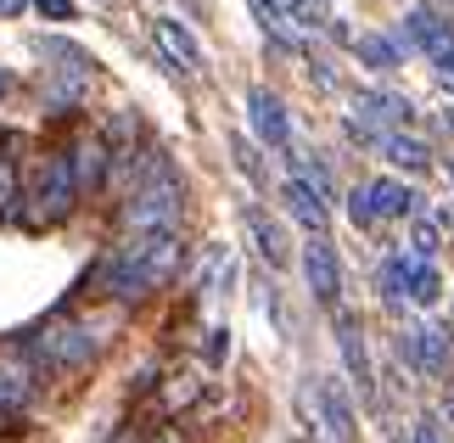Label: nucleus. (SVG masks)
<instances>
[{
	"instance_id": "1",
	"label": "nucleus",
	"mask_w": 454,
	"mask_h": 443,
	"mask_svg": "<svg viewBox=\"0 0 454 443\" xmlns=\"http://www.w3.org/2000/svg\"><path fill=\"white\" fill-rule=\"evenodd\" d=\"M180 230H129L124 241L113 247L107 258L96 264V287L118 297V304H141L157 287H168L174 270H180Z\"/></svg>"
},
{
	"instance_id": "2",
	"label": "nucleus",
	"mask_w": 454,
	"mask_h": 443,
	"mask_svg": "<svg viewBox=\"0 0 454 443\" xmlns=\"http://www.w3.org/2000/svg\"><path fill=\"white\" fill-rule=\"evenodd\" d=\"M180 208H185L180 174H174L163 157H152L146 174L129 186V197H124V225L129 230H168V225H180Z\"/></svg>"
},
{
	"instance_id": "3",
	"label": "nucleus",
	"mask_w": 454,
	"mask_h": 443,
	"mask_svg": "<svg viewBox=\"0 0 454 443\" xmlns=\"http://www.w3.org/2000/svg\"><path fill=\"white\" fill-rule=\"evenodd\" d=\"M74 202H79V180H74V157L62 146V152H51L40 163L34 186H23V225L28 230H51V225H62L74 214Z\"/></svg>"
},
{
	"instance_id": "4",
	"label": "nucleus",
	"mask_w": 454,
	"mask_h": 443,
	"mask_svg": "<svg viewBox=\"0 0 454 443\" xmlns=\"http://www.w3.org/2000/svg\"><path fill=\"white\" fill-rule=\"evenodd\" d=\"M28 360L34 370H79V365H90L96 360V336L90 326H79V320H51L28 336Z\"/></svg>"
},
{
	"instance_id": "5",
	"label": "nucleus",
	"mask_w": 454,
	"mask_h": 443,
	"mask_svg": "<svg viewBox=\"0 0 454 443\" xmlns=\"http://www.w3.org/2000/svg\"><path fill=\"white\" fill-rule=\"evenodd\" d=\"M404 34H410L415 45H421V57H427L432 67H438V74H443V84H449V91H454V28L443 23L438 12L415 6V12L404 17Z\"/></svg>"
},
{
	"instance_id": "6",
	"label": "nucleus",
	"mask_w": 454,
	"mask_h": 443,
	"mask_svg": "<svg viewBox=\"0 0 454 443\" xmlns=\"http://www.w3.org/2000/svg\"><path fill=\"white\" fill-rule=\"evenodd\" d=\"M303 281L320 304H337L342 297V258H337V247L325 241V230H314V241L303 247Z\"/></svg>"
},
{
	"instance_id": "7",
	"label": "nucleus",
	"mask_w": 454,
	"mask_h": 443,
	"mask_svg": "<svg viewBox=\"0 0 454 443\" xmlns=\"http://www.w3.org/2000/svg\"><path fill=\"white\" fill-rule=\"evenodd\" d=\"M28 399H34V360H28V348H0V421L23 415Z\"/></svg>"
},
{
	"instance_id": "8",
	"label": "nucleus",
	"mask_w": 454,
	"mask_h": 443,
	"mask_svg": "<svg viewBox=\"0 0 454 443\" xmlns=\"http://www.w3.org/2000/svg\"><path fill=\"white\" fill-rule=\"evenodd\" d=\"M152 40H157V51H163L168 67H180V74H197V67H202V45L191 40L185 23H174V17H152Z\"/></svg>"
},
{
	"instance_id": "9",
	"label": "nucleus",
	"mask_w": 454,
	"mask_h": 443,
	"mask_svg": "<svg viewBox=\"0 0 454 443\" xmlns=\"http://www.w3.org/2000/svg\"><path fill=\"white\" fill-rule=\"evenodd\" d=\"M247 123H253V135L264 140V146H286L292 140V118H286L275 91H247Z\"/></svg>"
},
{
	"instance_id": "10",
	"label": "nucleus",
	"mask_w": 454,
	"mask_h": 443,
	"mask_svg": "<svg viewBox=\"0 0 454 443\" xmlns=\"http://www.w3.org/2000/svg\"><path fill=\"white\" fill-rule=\"evenodd\" d=\"M281 202H286V214L298 219L309 236H314V230H325V191L314 186V180H303V174H286Z\"/></svg>"
},
{
	"instance_id": "11",
	"label": "nucleus",
	"mask_w": 454,
	"mask_h": 443,
	"mask_svg": "<svg viewBox=\"0 0 454 443\" xmlns=\"http://www.w3.org/2000/svg\"><path fill=\"white\" fill-rule=\"evenodd\" d=\"M314 399H320V427H325L331 443H354V438H359V427H354V404H348L342 382H320V387H314Z\"/></svg>"
},
{
	"instance_id": "12",
	"label": "nucleus",
	"mask_w": 454,
	"mask_h": 443,
	"mask_svg": "<svg viewBox=\"0 0 454 443\" xmlns=\"http://www.w3.org/2000/svg\"><path fill=\"white\" fill-rule=\"evenodd\" d=\"M404 353L415 370H427V376H443L449 370V336L438 326H410L404 331Z\"/></svg>"
},
{
	"instance_id": "13",
	"label": "nucleus",
	"mask_w": 454,
	"mask_h": 443,
	"mask_svg": "<svg viewBox=\"0 0 454 443\" xmlns=\"http://www.w3.org/2000/svg\"><path fill=\"white\" fill-rule=\"evenodd\" d=\"M337 348H342V365H348V376H354V387L371 399V353H364V336H359L354 314H337Z\"/></svg>"
},
{
	"instance_id": "14",
	"label": "nucleus",
	"mask_w": 454,
	"mask_h": 443,
	"mask_svg": "<svg viewBox=\"0 0 454 443\" xmlns=\"http://www.w3.org/2000/svg\"><path fill=\"white\" fill-rule=\"evenodd\" d=\"M381 157H387L393 169H410V174H427V169H432L427 140H415V135H404V130H381Z\"/></svg>"
},
{
	"instance_id": "15",
	"label": "nucleus",
	"mask_w": 454,
	"mask_h": 443,
	"mask_svg": "<svg viewBox=\"0 0 454 443\" xmlns=\"http://www.w3.org/2000/svg\"><path fill=\"white\" fill-rule=\"evenodd\" d=\"M364 191H371V202H376V219H410V214H421V197H415L404 180H371Z\"/></svg>"
},
{
	"instance_id": "16",
	"label": "nucleus",
	"mask_w": 454,
	"mask_h": 443,
	"mask_svg": "<svg viewBox=\"0 0 454 443\" xmlns=\"http://www.w3.org/2000/svg\"><path fill=\"white\" fill-rule=\"evenodd\" d=\"M67 157H74V180H79V191H96L101 174H107V140L84 135V140H74V146H67Z\"/></svg>"
},
{
	"instance_id": "17",
	"label": "nucleus",
	"mask_w": 454,
	"mask_h": 443,
	"mask_svg": "<svg viewBox=\"0 0 454 443\" xmlns=\"http://www.w3.org/2000/svg\"><path fill=\"white\" fill-rule=\"evenodd\" d=\"M247 236H253L258 253H264V264H275V270L292 258V253H286V230L275 225L270 214H258V208H247Z\"/></svg>"
},
{
	"instance_id": "18",
	"label": "nucleus",
	"mask_w": 454,
	"mask_h": 443,
	"mask_svg": "<svg viewBox=\"0 0 454 443\" xmlns=\"http://www.w3.org/2000/svg\"><path fill=\"white\" fill-rule=\"evenodd\" d=\"M354 107H359V118H376V123H387V130H404L410 113H415L404 96H387V91H364Z\"/></svg>"
},
{
	"instance_id": "19",
	"label": "nucleus",
	"mask_w": 454,
	"mask_h": 443,
	"mask_svg": "<svg viewBox=\"0 0 454 443\" xmlns=\"http://www.w3.org/2000/svg\"><path fill=\"white\" fill-rule=\"evenodd\" d=\"M354 57L364 67H376V74H393V67L404 62V51H398V40H387V34H359V40H354Z\"/></svg>"
},
{
	"instance_id": "20",
	"label": "nucleus",
	"mask_w": 454,
	"mask_h": 443,
	"mask_svg": "<svg viewBox=\"0 0 454 443\" xmlns=\"http://www.w3.org/2000/svg\"><path fill=\"white\" fill-rule=\"evenodd\" d=\"M404 297L410 304H438L443 297V281H438V270H432V264H404Z\"/></svg>"
},
{
	"instance_id": "21",
	"label": "nucleus",
	"mask_w": 454,
	"mask_h": 443,
	"mask_svg": "<svg viewBox=\"0 0 454 443\" xmlns=\"http://www.w3.org/2000/svg\"><path fill=\"white\" fill-rule=\"evenodd\" d=\"M23 208V180H17V157L0 152V219H12Z\"/></svg>"
},
{
	"instance_id": "22",
	"label": "nucleus",
	"mask_w": 454,
	"mask_h": 443,
	"mask_svg": "<svg viewBox=\"0 0 454 443\" xmlns=\"http://www.w3.org/2000/svg\"><path fill=\"white\" fill-rule=\"evenodd\" d=\"M348 219H354L359 230H371V225H376V202H371V191H354V197H348Z\"/></svg>"
},
{
	"instance_id": "23",
	"label": "nucleus",
	"mask_w": 454,
	"mask_h": 443,
	"mask_svg": "<svg viewBox=\"0 0 454 443\" xmlns=\"http://www.w3.org/2000/svg\"><path fill=\"white\" fill-rule=\"evenodd\" d=\"M197 387H202L197 376H180V382H168V387H163V404H168V410H180V404H191V399H197Z\"/></svg>"
},
{
	"instance_id": "24",
	"label": "nucleus",
	"mask_w": 454,
	"mask_h": 443,
	"mask_svg": "<svg viewBox=\"0 0 454 443\" xmlns=\"http://www.w3.org/2000/svg\"><path fill=\"white\" fill-rule=\"evenodd\" d=\"M45 23H74V0H28Z\"/></svg>"
},
{
	"instance_id": "25",
	"label": "nucleus",
	"mask_w": 454,
	"mask_h": 443,
	"mask_svg": "<svg viewBox=\"0 0 454 443\" xmlns=\"http://www.w3.org/2000/svg\"><path fill=\"white\" fill-rule=\"evenodd\" d=\"M415 253H421V258H432V253H438V225H415Z\"/></svg>"
},
{
	"instance_id": "26",
	"label": "nucleus",
	"mask_w": 454,
	"mask_h": 443,
	"mask_svg": "<svg viewBox=\"0 0 454 443\" xmlns=\"http://www.w3.org/2000/svg\"><path fill=\"white\" fill-rule=\"evenodd\" d=\"M224 353H231V336H224V326H214V336H207V360H224Z\"/></svg>"
},
{
	"instance_id": "27",
	"label": "nucleus",
	"mask_w": 454,
	"mask_h": 443,
	"mask_svg": "<svg viewBox=\"0 0 454 443\" xmlns=\"http://www.w3.org/2000/svg\"><path fill=\"white\" fill-rule=\"evenodd\" d=\"M28 12V0H0V17H23Z\"/></svg>"
},
{
	"instance_id": "28",
	"label": "nucleus",
	"mask_w": 454,
	"mask_h": 443,
	"mask_svg": "<svg viewBox=\"0 0 454 443\" xmlns=\"http://www.w3.org/2000/svg\"><path fill=\"white\" fill-rule=\"evenodd\" d=\"M152 443H185V432H180V427H163V432H157Z\"/></svg>"
},
{
	"instance_id": "29",
	"label": "nucleus",
	"mask_w": 454,
	"mask_h": 443,
	"mask_svg": "<svg viewBox=\"0 0 454 443\" xmlns=\"http://www.w3.org/2000/svg\"><path fill=\"white\" fill-rule=\"evenodd\" d=\"M443 410H449V421H454V376H449V393H443Z\"/></svg>"
},
{
	"instance_id": "30",
	"label": "nucleus",
	"mask_w": 454,
	"mask_h": 443,
	"mask_svg": "<svg viewBox=\"0 0 454 443\" xmlns=\"http://www.w3.org/2000/svg\"><path fill=\"white\" fill-rule=\"evenodd\" d=\"M415 443H438V432H432V427H421V432H415Z\"/></svg>"
},
{
	"instance_id": "31",
	"label": "nucleus",
	"mask_w": 454,
	"mask_h": 443,
	"mask_svg": "<svg viewBox=\"0 0 454 443\" xmlns=\"http://www.w3.org/2000/svg\"><path fill=\"white\" fill-rule=\"evenodd\" d=\"M12 91V74H0V96H6Z\"/></svg>"
},
{
	"instance_id": "32",
	"label": "nucleus",
	"mask_w": 454,
	"mask_h": 443,
	"mask_svg": "<svg viewBox=\"0 0 454 443\" xmlns=\"http://www.w3.org/2000/svg\"><path fill=\"white\" fill-rule=\"evenodd\" d=\"M449 174H454V163H449Z\"/></svg>"
}]
</instances>
